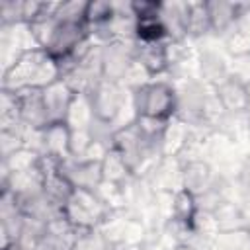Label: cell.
<instances>
[{
  "instance_id": "cell-8",
  "label": "cell",
  "mask_w": 250,
  "mask_h": 250,
  "mask_svg": "<svg viewBox=\"0 0 250 250\" xmlns=\"http://www.w3.org/2000/svg\"><path fill=\"white\" fill-rule=\"evenodd\" d=\"M43 94V102H45V109L49 113V121H66L70 107L76 100V92L70 88V84L64 78H57L55 82H51L49 86L41 88Z\"/></svg>"
},
{
  "instance_id": "cell-7",
  "label": "cell",
  "mask_w": 250,
  "mask_h": 250,
  "mask_svg": "<svg viewBox=\"0 0 250 250\" xmlns=\"http://www.w3.org/2000/svg\"><path fill=\"white\" fill-rule=\"evenodd\" d=\"M59 172L72 184L74 189H96L102 180V160L64 158L59 162Z\"/></svg>"
},
{
  "instance_id": "cell-4",
  "label": "cell",
  "mask_w": 250,
  "mask_h": 250,
  "mask_svg": "<svg viewBox=\"0 0 250 250\" xmlns=\"http://www.w3.org/2000/svg\"><path fill=\"white\" fill-rule=\"evenodd\" d=\"M129 94H131V90H127L121 82H111V80L102 78L88 94V102H90L94 119L117 127V121H119L121 113L125 111Z\"/></svg>"
},
{
  "instance_id": "cell-27",
  "label": "cell",
  "mask_w": 250,
  "mask_h": 250,
  "mask_svg": "<svg viewBox=\"0 0 250 250\" xmlns=\"http://www.w3.org/2000/svg\"><path fill=\"white\" fill-rule=\"evenodd\" d=\"M229 68H230V74H234V76L240 78L242 82L250 84V55L230 59Z\"/></svg>"
},
{
  "instance_id": "cell-13",
  "label": "cell",
  "mask_w": 250,
  "mask_h": 250,
  "mask_svg": "<svg viewBox=\"0 0 250 250\" xmlns=\"http://www.w3.org/2000/svg\"><path fill=\"white\" fill-rule=\"evenodd\" d=\"M43 156L53 160L70 158V125L66 121H55L41 129Z\"/></svg>"
},
{
  "instance_id": "cell-28",
  "label": "cell",
  "mask_w": 250,
  "mask_h": 250,
  "mask_svg": "<svg viewBox=\"0 0 250 250\" xmlns=\"http://www.w3.org/2000/svg\"><path fill=\"white\" fill-rule=\"evenodd\" d=\"M172 250H197L193 244H189V242H180V244H176Z\"/></svg>"
},
{
  "instance_id": "cell-19",
  "label": "cell",
  "mask_w": 250,
  "mask_h": 250,
  "mask_svg": "<svg viewBox=\"0 0 250 250\" xmlns=\"http://www.w3.org/2000/svg\"><path fill=\"white\" fill-rule=\"evenodd\" d=\"M135 176H133L131 168L127 166V162L123 160V156L115 148H109L105 152V156L102 158V180L109 182V184L125 186Z\"/></svg>"
},
{
  "instance_id": "cell-12",
  "label": "cell",
  "mask_w": 250,
  "mask_h": 250,
  "mask_svg": "<svg viewBox=\"0 0 250 250\" xmlns=\"http://www.w3.org/2000/svg\"><path fill=\"white\" fill-rule=\"evenodd\" d=\"M217 178L215 168L205 158L182 162V189L193 193L195 197L207 191Z\"/></svg>"
},
{
  "instance_id": "cell-20",
  "label": "cell",
  "mask_w": 250,
  "mask_h": 250,
  "mask_svg": "<svg viewBox=\"0 0 250 250\" xmlns=\"http://www.w3.org/2000/svg\"><path fill=\"white\" fill-rule=\"evenodd\" d=\"M211 33L209 14L205 2H188V16H186V37L188 41L201 39Z\"/></svg>"
},
{
  "instance_id": "cell-6",
  "label": "cell",
  "mask_w": 250,
  "mask_h": 250,
  "mask_svg": "<svg viewBox=\"0 0 250 250\" xmlns=\"http://www.w3.org/2000/svg\"><path fill=\"white\" fill-rule=\"evenodd\" d=\"M213 94L229 115H244L250 111V84L242 82L234 74H229L219 82L213 88Z\"/></svg>"
},
{
  "instance_id": "cell-18",
  "label": "cell",
  "mask_w": 250,
  "mask_h": 250,
  "mask_svg": "<svg viewBox=\"0 0 250 250\" xmlns=\"http://www.w3.org/2000/svg\"><path fill=\"white\" fill-rule=\"evenodd\" d=\"M191 135V127L188 123H184L178 117H172L166 125V131L162 135V143H160V150L162 156H180V152L184 150L186 143L189 141Z\"/></svg>"
},
{
  "instance_id": "cell-11",
  "label": "cell",
  "mask_w": 250,
  "mask_h": 250,
  "mask_svg": "<svg viewBox=\"0 0 250 250\" xmlns=\"http://www.w3.org/2000/svg\"><path fill=\"white\" fill-rule=\"evenodd\" d=\"M154 191H178L182 189V162L176 156H160L152 170L145 176Z\"/></svg>"
},
{
  "instance_id": "cell-26",
  "label": "cell",
  "mask_w": 250,
  "mask_h": 250,
  "mask_svg": "<svg viewBox=\"0 0 250 250\" xmlns=\"http://www.w3.org/2000/svg\"><path fill=\"white\" fill-rule=\"evenodd\" d=\"M21 8H23V2L2 0L0 2V27H10V25L23 23Z\"/></svg>"
},
{
  "instance_id": "cell-24",
  "label": "cell",
  "mask_w": 250,
  "mask_h": 250,
  "mask_svg": "<svg viewBox=\"0 0 250 250\" xmlns=\"http://www.w3.org/2000/svg\"><path fill=\"white\" fill-rule=\"evenodd\" d=\"M113 14H115L113 2H104V0L88 2V8H86V25H88V29L105 25L113 18Z\"/></svg>"
},
{
  "instance_id": "cell-15",
  "label": "cell",
  "mask_w": 250,
  "mask_h": 250,
  "mask_svg": "<svg viewBox=\"0 0 250 250\" xmlns=\"http://www.w3.org/2000/svg\"><path fill=\"white\" fill-rule=\"evenodd\" d=\"M207 14L211 23V33L217 37H225L236 23L240 14V2H227V0H209Z\"/></svg>"
},
{
  "instance_id": "cell-25",
  "label": "cell",
  "mask_w": 250,
  "mask_h": 250,
  "mask_svg": "<svg viewBox=\"0 0 250 250\" xmlns=\"http://www.w3.org/2000/svg\"><path fill=\"white\" fill-rule=\"evenodd\" d=\"M92 143L90 127H70V158H86Z\"/></svg>"
},
{
  "instance_id": "cell-14",
  "label": "cell",
  "mask_w": 250,
  "mask_h": 250,
  "mask_svg": "<svg viewBox=\"0 0 250 250\" xmlns=\"http://www.w3.org/2000/svg\"><path fill=\"white\" fill-rule=\"evenodd\" d=\"M225 49L229 51L230 59L250 55V4L240 2V14L234 27L223 37Z\"/></svg>"
},
{
  "instance_id": "cell-5",
  "label": "cell",
  "mask_w": 250,
  "mask_h": 250,
  "mask_svg": "<svg viewBox=\"0 0 250 250\" xmlns=\"http://www.w3.org/2000/svg\"><path fill=\"white\" fill-rule=\"evenodd\" d=\"M137 55L135 39H111L100 45V72L104 80L121 82L131 70Z\"/></svg>"
},
{
  "instance_id": "cell-17",
  "label": "cell",
  "mask_w": 250,
  "mask_h": 250,
  "mask_svg": "<svg viewBox=\"0 0 250 250\" xmlns=\"http://www.w3.org/2000/svg\"><path fill=\"white\" fill-rule=\"evenodd\" d=\"M186 16L188 2H160V21L168 31L170 41H188Z\"/></svg>"
},
{
  "instance_id": "cell-22",
  "label": "cell",
  "mask_w": 250,
  "mask_h": 250,
  "mask_svg": "<svg viewBox=\"0 0 250 250\" xmlns=\"http://www.w3.org/2000/svg\"><path fill=\"white\" fill-rule=\"evenodd\" d=\"M135 41L137 43H143V45H154V43H166V41H170L168 31H166L164 23L160 21V16L137 20V25H135Z\"/></svg>"
},
{
  "instance_id": "cell-1",
  "label": "cell",
  "mask_w": 250,
  "mask_h": 250,
  "mask_svg": "<svg viewBox=\"0 0 250 250\" xmlns=\"http://www.w3.org/2000/svg\"><path fill=\"white\" fill-rule=\"evenodd\" d=\"M61 78L59 62L41 47L23 51L4 72H2V90L21 92L29 88H45L51 82Z\"/></svg>"
},
{
  "instance_id": "cell-16",
  "label": "cell",
  "mask_w": 250,
  "mask_h": 250,
  "mask_svg": "<svg viewBox=\"0 0 250 250\" xmlns=\"http://www.w3.org/2000/svg\"><path fill=\"white\" fill-rule=\"evenodd\" d=\"M137 43V41H135ZM168 43V41H166ZM166 43H154V45H143L137 43V55L135 61L145 66V70L150 74V78H160L162 74L170 72V59Z\"/></svg>"
},
{
  "instance_id": "cell-23",
  "label": "cell",
  "mask_w": 250,
  "mask_h": 250,
  "mask_svg": "<svg viewBox=\"0 0 250 250\" xmlns=\"http://www.w3.org/2000/svg\"><path fill=\"white\" fill-rule=\"evenodd\" d=\"M197 199L193 193L186 191V189H178L174 191L172 195V217L174 221L178 223H184L191 229V223H193V217L197 213Z\"/></svg>"
},
{
  "instance_id": "cell-2",
  "label": "cell",
  "mask_w": 250,
  "mask_h": 250,
  "mask_svg": "<svg viewBox=\"0 0 250 250\" xmlns=\"http://www.w3.org/2000/svg\"><path fill=\"white\" fill-rule=\"evenodd\" d=\"M133 107L137 117H152L170 121L178 111V98L172 80L154 78L135 90H131Z\"/></svg>"
},
{
  "instance_id": "cell-21",
  "label": "cell",
  "mask_w": 250,
  "mask_h": 250,
  "mask_svg": "<svg viewBox=\"0 0 250 250\" xmlns=\"http://www.w3.org/2000/svg\"><path fill=\"white\" fill-rule=\"evenodd\" d=\"M41 154L35 152L29 146H21L18 150H14L12 154H8L6 158H2V176L6 174H16V172H29V170H37L41 166Z\"/></svg>"
},
{
  "instance_id": "cell-3",
  "label": "cell",
  "mask_w": 250,
  "mask_h": 250,
  "mask_svg": "<svg viewBox=\"0 0 250 250\" xmlns=\"http://www.w3.org/2000/svg\"><path fill=\"white\" fill-rule=\"evenodd\" d=\"M113 211L96 189H74L62 205V217L76 230H98Z\"/></svg>"
},
{
  "instance_id": "cell-10",
  "label": "cell",
  "mask_w": 250,
  "mask_h": 250,
  "mask_svg": "<svg viewBox=\"0 0 250 250\" xmlns=\"http://www.w3.org/2000/svg\"><path fill=\"white\" fill-rule=\"evenodd\" d=\"M195 72H197V78L207 88L213 90L219 82H223L230 74V68L219 51L211 47H203L195 51Z\"/></svg>"
},
{
  "instance_id": "cell-9",
  "label": "cell",
  "mask_w": 250,
  "mask_h": 250,
  "mask_svg": "<svg viewBox=\"0 0 250 250\" xmlns=\"http://www.w3.org/2000/svg\"><path fill=\"white\" fill-rule=\"evenodd\" d=\"M16 102H18L20 121L25 129H43L51 123L49 113L45 109L43 94H41L39 88H29V90L16 92Z\"/></svg>"
}]
</instances>
